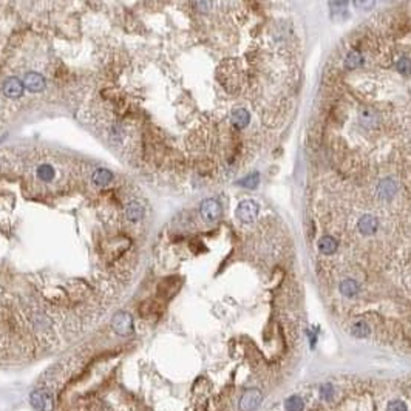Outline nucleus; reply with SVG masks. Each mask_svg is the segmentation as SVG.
Here are the masks:
<instances>
[{
  "mask_svg": "<svg viewBox=\"0 0 411 411\" xmlns=\"http://www.w3.org/2000/svg\"><path fill=\"white\" fill-rule=\"evenodd\" d=\"M125 215L130 221L136 223V221H141L143 217H144V208L140 204V202H130L125 209Z\"/></svg>",
  "mask_w": 411,
  "mask_h": 411,
  "instance_id": "nucleus-13",
  "label": "nucleus"
},
{
  "mask_svg": "<svg viewBox=\"0 0 411 411\" xmlns=\"http://www.w3.org/2000/svg\"><path fill=\"white\" fill-rule=\"evenodd\" d=\"M406 409L408 408L402 400H393V402H390V405L387 408V411H406Z\"/></svg>",
  "mask_w": 411,
  "mask_h": 411,
  "instance_id": "nucleus-22",
  "label": "nucleus"
},
{
  "mask_svg": "<svg viewBox=\"0 0 411 411\" xmlns=\"http://www.w3.org/2000/svg\"><path fill=\"white\" fill-rule=\"evenodd\" d=\"M319 249H320V252L325 254V255H332V254L337 251V242H335V239H334L332 236L325 235V236L320 238V242H319Z\"/></svg>",
  "mask_w": 411,
  "mask_h": 411,
  "instance_id": "nucleus-14",
  "label": "nucleus"
},
{
  "mask_svg": "<svg viewBox=\"0 0 411 411\" xmlns=\"http://www.w3.org/2000/svg\"><path fill=\"white\" fill-rule=\"evenodd\" d=\"M340 292L345 297H354L359 292V283L353 279H347L340 283Z\"/></svg>",
  "mask_w": 411,
  "mask_h": 411,
  "instance_id": "nucleus-15",
  "label": "nucleus"
},
{
  "mask_svg": "<svg viewBox=\"0 0 411 411\" xmlns=\"http://www.w3.org/2000/svg\"><path fill=\"white\" fill-rule=\"evenodd\" d=\"M359 122L362 127L365 128H374V127H378L379 122H381V116L379 113L375 112L374 109H362L359 112Z\"/></svg>",
  "mask_w": 411,
  "mask_h": 411,
  "instance_id": "nucleus-5",
  "label": "nucleus"
},
{
  "mask_svg": "<svg viewBox=\"0 0 411 411\" xmlns=\"http://www.w3.org/2000/svg\"><path fill=\"white\" fill-rule=\"evenodd\" d=\"M4 93L7 97H13V99L20 97L23 94V82L19 81L17 78H10L4 84Z\"/></svg>",
  "mask_w": 411,
  "mask_h": 411,
  "instance_id": "nucleus-8",
  "label": "nucleus"
},
{
  "mask_svg": "<svg viewBox=\"0 0 411 411\" xmlns=\"http://www.w3.org/2000/svg\"><path fill=\"white\" fill-rule=\"evenodd\" d=\"M320 394H322V397H323V399H331V397H332V394H334V388H332V385H329V384L323 385V387L320 388Z\"/></svg>",
  "mask_w": 411,
  "mask_h": 411,
  "instance_id": "nucleus-23",
  "label": "nucleus"
},
{
  "mask_svg": "<svg viewBox=\"0 0 411 411\" xmlns=\"http://www.w3.org/2000/svg\"><path fill=\"white\" fill-rule=\"evenodd\" d=\"M331 7V13H332V17L334 19H345L348 16L347 13V8H348V4L347 2H331L329 4Z\"/></svg>",
  "mask_w": 411,
  "mask_h": 411,
  "instance_id": "nucleus-16",
  "label": "nucleus"
},
{
  "mask_svg": "<svg viewBox=\"0 0 411 411\" xmlns=\"http://www.w3.org/2000/svg\"><path fill=\"white\" fill-rule=\"evenodd\" d=\"M113 181V174L110 172L109 168H97L96 172L93 174V183L96 186L106 187Z\"/></svg>",
  "mask_w": 411,
  "mask_h": 411,
  "instance_id": "nucleus-11",
  "label": "nucleus"
},
{
  "mask_svg": "<svg viewBox=\"0 0 411 411\" xmlns=\"http://www.w3.org/2000/svg\"><path fill=\"white\" fill-rule=\"evenodd\" d=\"M230 119H232L233 125H236V127H239V128H243V127H246V125L249 124L251 115H249V112L245 110V109H235V110L232 112V115H230Z\"/></svg>",
  "mask_w": 411,
  "mask_h": 411,
  "instance_id": "nucleus-12",
  "label": "nucleus"
},
{
  "mask_svg": "<svg viewBox=\"0 0 411 411\" xmlns=\"http://www.w3.org/2000/svg\"><path fill=\"white\" fill-rule=\"evenodd\" d=\"M236 217L239 221H243L246 224H251L257 220L258 217V206L254 202V201H242L238 204V208H236Z\"/></svg>",
  "mask_w": 411,
  "mask_h": 411,
  "instance_id": "nucleus-1",
  "label": "nucleus"
},
{
  "mask_svg": "<svg viewBox=\"0 0 411 411\" xmlns=\"http://www.w3.org/2000/svg\"><path fill=\"white\" fill-rule=\"evenodd\" d=\"M285 408L288 411H303L304 408V402L301 397L298 396H291L286 402H285Z\"/></svg>",
  "mask_w": 411,
  "mask_h": 411,
  "instance_id": "nucleus-18",
  "label": "nucleus"
},
{
  "mask_svg": "<svg viewBox=\"0 0 411 411\" xmlns=\"http://www.w3.org/2000/svg\"><path fill=\"white\" fill-rule=\"evenodd\" d=\"M396 193H397V184L391 178L382 180L381 184L378 186V195L382 199H393L396 196Z\"/></svg>",
  "mask_w": 411,
  "mask_h": 411,
  "instance_id": "nucleus-9",
  "label": "nucleus"
},
{
  "mask_svg": "<svg viewBox=\"0 0 411 411\" xmlns=\"http://www.w3.org/2000/svg\"><path fill=\"white\" fill-rule=\"evenodd\" d=\"M374 5H375L374 2H354V7L360 10H371Z\"/></svg>",
  "mask_w": 411,
  "mask_h": 411,
  "instance_id": "nucleus-24",
  "label": "nucleus"
},
{
  "mask_svg": "<svg viewBox=\"0 0 411 411\" xmlns=\"http://www.w3.org/2000/svg\"><path fill=\"white\" fill-rule=\"evenodd\" d=\"M261 400H263L261 393L258 390H251V391H248L243 396L239 406H242L243 411H254L255 408H258V405L261 403Z\"/></svg>",
  "mask_w": 411,
  "mask_h": 411,
  "instance_id": "nucleus-6",
  "label": "nucleus"
},
{
  "mask_svg": "<svg viewBox=\"0 0 411 411\" xmlns=\"http://www.w3.org/2000/svg\"><path fill=\"white\" fill-rule=\"evenodd\" d=\"M378 227H379L378 218L372 217V215H363V217L359 220V223H357L359 232H360L362 235H365V236L372 235L375 230H378Z\"/></svg>",
  "mask_w": 411,
  "mask_h": 411,
  "instance_id": "nucleus-7",
  "label": "nucleus"
},
{
  "mask_svg": "<svg viewBox=\"0 0 411 411\" xmlns=\"http://www.w3.org/2000/svg\"><path fill=\"white\" fill-rule=\"evenodd\" d=\"M258 183H260V175H258L257 172H254L252 175H248L246 178H243V180H239V181H238L239 186H243V187H246V189H255V187L258 186Z\"/></svg>",
  "mask_w": 411,
  "mask_h": 411,
  "instance_id": "nucleus-19",
  "label": "nucleus"
},
{
  "mask_svg": "<svg viewBox=\"0 0 411 411\" xmlns=\"http://www.w3.org/2000/svg\"><path fill=\"white\" fill-rule=\"evenodd\" d=\"M362 56L357 51H350L345 57V68L347 70H354V68H359L362 65Z\"/></svg>",
  "mask_w": 411,
  "mask_h": 411,
  "instance_id": "nucleus-17",
  "label": "nucleus"
},
{
  "mask_svg": "<svg viewBox=\"0 0 411 411\" xmlns=\"http://www.w3.org/2000/svg\"><path fill=\"white\" fill-rule=\"evenodd\" d=\"M351 332H353V335H356V337H366V335L369 334V328H368V325H366L365 322H357V323L353 326Z\"/></svg>",
  "mask_w": 411,
  "mask_h": 411,
  "instance_id": "nucleus-20",
  "label": "nucleus"
},
{
  "mask_svg": "<svg viewBox=\"0 0 411 411\" xmlns=\"http://www.w3.org/2000/svg\"><path fill=\"white\" fill-rule=\"evenodd\" d=\"M112 326L115 329V332H118L119 335H128L130 332H133V320L131 316L127 313H118L113 317Z\"/></svg>",
  "mask_w": 411,
  "mask_h": 411,
  "instance_id": "nucleus-4",
  "label": "nucleus"
},
{
  "mask_svg": "<svg viewBox=\"0 0 411 411\" xmlns=\"http://www.w3.org/2000/svg\"><path fill=\"white\" fill-rule=\"evenodd\" d=\"M23 87L31 91H42L45 88V79L39 73H28L23 79Z\"/></svg>",
  "mask_w": 411,
  "mask_h": 411,
  "instance_id": "nucleus-10",
  "label": "nucleus"
},
{
  "mask_svg": "<svg viewBox=\"0 0 411 411\" xmlns=\"http://www.w3.org/2000/svg\"><path fill=\"white\" fill-rule=\"evenodd\" d=\"M397 70L403 75H411V59L409 57H400L397 60Z\"/></svg>",
  "mask_w": 411,
  "mask_h": 411,
  "instance_id": "nucleus-21",
  "label": "nucleus"
},
{
  "mask_svg": "<svg viewBox=\"0 0 411 411\" xmlns=\"http://www.w3.org/2000/svg\"><path fill=\"white\" fill-rule=\"evenodd\" d=\"M199 212L206 221H217L221 215V206L217 199H204L199 206Z\"/></svg>",
  "mask_w": 411,
  "mask_h": 411,
  "instance_id": "nucleus-3",
  "label": "nucleus"
},
{
  "mask_svg": "<svg viewBox=\"0 0 411 411\" xmlns=\"http://www.w3.org/2000/svg\"><path fill=\"white\" fill-rule=\"evenodd\" d=\"M34 175H36V180L41 184H53V183H56L57 170L51 162H41L36 165Z\"/></svg>",
  "mask_w": 411,
  "mask_h": 411,
  "instance_id": "nucleus-2",
  "label": "nucleus"
}]
</instances>
